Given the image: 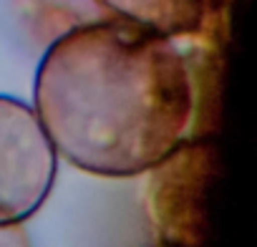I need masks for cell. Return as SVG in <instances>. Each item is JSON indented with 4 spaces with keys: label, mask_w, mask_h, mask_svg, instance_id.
I'll list each match as a JSON object with an SVG mask.
<instances>
[{
    "label": "cell",
    "mask_w": 257,
    "mask_h": 247,
    "mask_svg": "<svg viewBox=\"0 0 257 247\" xmlns=\"http://www.w3.org/2000/svg\"><path fill=\"white\" fill-rule=\"evenodd\" d=\"M159 247H162V244H159Z\"/></svg>",
    "instance_id": "obj_6"
},
{
    "label": "cell",
    "mask_w": 257,
    "mask_h": 247,
    "mask_svg": "<svg viewBox=\"0 0 257 247\" xmlns=\"http://www.w3.org/2000/svg\"><path fill=\"white\" fill-rule=\"evenodd\" d=\"M58 154L33 106L0 93V227L23 224L48 199Z\"/></svg>",
    "instance_id": "obj_3"
},
{
    "label": "cell",
    "mask_w": 257,
    "mask_h": 247,
    "mask_svg": "<svg viewBox=\"0 0 257 247\" xmlns=\"http://www.w3.org/2000/svg\"><path fill=\"white\" fill-rule=\"evenodd\" d=\"M96 3L108 11L111 18L134 23L167 38L194 33L212 11V0H96Z\"/></svg>",
    "instance_id": "obj_4"
},
{
    "label": "cell",
    "mask_w": 257,
    "mask_h": 247,
    "mask_svg": "<svg viewBox=\"0 0 257 247\" xmlns=\"http://www.w3.org/2000/svg\"><path fill=\"white\" fill-rule=\"evenodd\" d=\"M33 111L81 172L137 177L192 137L194 86L174 38L118 18L61 36L43 56Z\"/></svg>",
    "instance_id": "obj_1"
},
{
    "label": "cell",
    "mask_w": 257,
    "mask_h": 247,
    "mask_svg": "<svg viewBox=\"0 0 257 247\" xmlns=\"http://www.w3.org/2000/svg\"><path fill=\"white\" fill-rule=\"evenodd\" d=\"M0 247H31L28 234L23 224H8L0 227Z\"/></svg>",
    "instance_id": "obj_5"
},
{
    "label": "cell",
    "mask_w": 257,
    "mask_h": 247,
    "mask_svg": "<svg viewBox=\"0 0 257 247\" xmlns=\"http://www.w3.org/2000/svg\"><path fill=\"white\" fill-rule=\"evenodd\" d=\"M219 152L209 137H189L147 169L144 204L162 247H204Z\"/></svg>",
    "instance_id": "obj_2"
}]
</instances>
